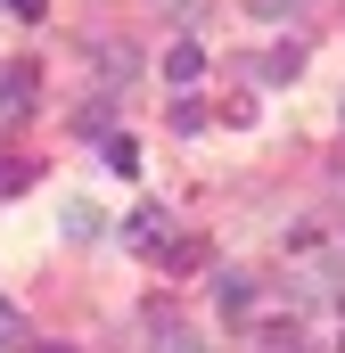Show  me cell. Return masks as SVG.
<instances>
[{
	"instance_id": "cell-1",
	"label": "cell",
	"mask_w": 345,
	"mask_h": 353,
	"mask_svg": "<svg viewBox=\"0 0 345 353\" xmlns=\"http://www.w3.org/2000/svg\"><path fill=\"white\" fill-rule=\"evenodd\" d=\"M90 66H99L107 90H124L132 74H140V50H132V41H90Z\"/></svg>"
},
{
	"instance_id": "cell-2",
	"label": "cell",
	"mask_w": 345,
	"mask_h": 353,
	"mask_svg": "<svg viewBox=\"0 0 345 353\" xmlns=\"http://www.w3.org/2000/svg\"><path fill=\"white\" fill-rule=\"evenodd\" d=\"M197 74H206V50H197V41H172V50H165V83H181V90H189Z\"/></svg>"
},
{
	"instance_id": "cell-3",
	"label": "cell",
	"mask_w": 345,
	"mask_h": 353,
	"mask_svg": "<svg viewBox=\"0 0 345 353\" xmlns=\"http://www.w3.org/2000/svg\"><path fill=\"white\" fill-rule=\"evenodd\" d=\"M296 66H304L296 41H288V50H263V58H255V83H296Z\"/></svg>"
},
{
	"instance_id": "cell-4",
	"label": "cell",
	"mask_w": 345,
	"mask_h": 353,
	"mask_svg": "<svg viewBox=\"0 0 345 353\" xmlns=\"http://www.w3.org/2000/svg\"><path fill=\"white\" fill-rule=\"evenodd\" d=\"M33 107V66H8V83H0V115H25Z\"/></svg>"
},
{
	"instance_id": "cell-5",
	"label": "cell",
	"mask_w": 345,
	"mask_h": 353,
	"mask_svg": "<svg viewBox=\"0 0 345 353\" xmlns=\"http://www.w3.org/2000/svg\"><path fill=\"white\" fill-rule=\"evenodd\" d=\"M214 296H222V312H247V304H255V279H247V271H222Z\"/></svg>"
},
{
	"instance_id": "cell-6",
	"label": "cell",
	"mask_w": 345,
	"mask_h": 353,
	"mask_svg": "<svg viewBox=\"0 0 345 353\" xmlns=\"http://www.w3.org/2000/svg\"><path fill=\"white\" fill-rule=\"evenodd\" d=\"M17 189H33V157H0V197H17Z\"/></svg>"
},
{
	"instance_id": "cell-7",
	"label": "cell",
	"mask_w": 345,
	"mask_h": 353,
	"mask_svg": "<svg viewBox=\"0 0 345 353\" xmlns=\"http://www.w3.org/2000/svg\"><path fill=\"white\" fill-rule=\"evenodd\" d=\"M148 353H206V345H197V337H189V329H172V321H165V329H157V337H148Z\"/></svg>"
},
{
	"instance_id": "cell-8",
	"label": "cell",
	"mask_w": 345,
	"mask_h": 353,
	"mask_svg": "<svg viewBox=\"0 0 345 353\" xmlns=\"http://www.w3.org/2000/svg\"><path fill=\"white\" fill-rule=\"evenodd\" d=\"M172 132H206V107L197 99H172Z\"/></svg>"
},
{
	"instance_id": "cell-9",
	"label": "cell",
	"mask_w": 345,
	"mask_h": 353,
	"mask_svg": "<svg viewBox=\"0 0 345 353\" xmlns=\"http://www.w3.org/2000/svg\"><path fill=\"white\" fill-rule=\"evenodd\" d=\"M17 337H25V312H17V304L0 296V345H17Z\"/></svg>"
},
{
	"instance_id": "cell-10",
	"label": "cell",
	"mask_w": 345,
	"mask_h": 353,
	"mask_svg": "<svg viewBox=\"0 0 345 353\" xmlns=\"http://www.w3.org/2000/svg\"><path fill=\"white\" fill-rule=\"evenodd\" d=\"M0 8H8V17H17V25H33V17H41V8H50V0H0Z\"/></svg>"
},
{
	"instance_id": "cell-11",
	"label": "cell",
	"mask_w": 345,
	"mask_h": 353,
	"mask_svg": "<svg viewBox=\"0 0 345 353\" xmlns=\"http://www.w3.org/2000/svg\"><path fill=\"white\" fill-rule=\"evenodd\" d=\"M247 8H255V17H296L304 0H247Z\"/></svg>"
},
{
	"instance_id": "cell-12",
	"label": "cell",
	"mask_w": 345,
	"mask_h": 353,
	"mask_svg": "<svg viewBox=\"0 0 345 353\" xmlns=\"http://www.w3.org/2000/svg\"><path fill=\"white\" fill-rule=\"evenodd\" d=\"M25 353H83V345H58V337H41V345H25Z\"/></svg>"
},
{
	"instance_id": "cell-13",
	"label": "cell",
	"mask_w": 345,
	"mask_h": 353,
	"mask_svg": "<svg viewBox=\"0 0 345 353\" xmlns=\"http://www.w3.org/2000/svg\"><path fill=\"white\" fill-rule=\"evenodd\" d=\"M337 312H345V288H337Z\"/></svg>"
}]
</instances>
